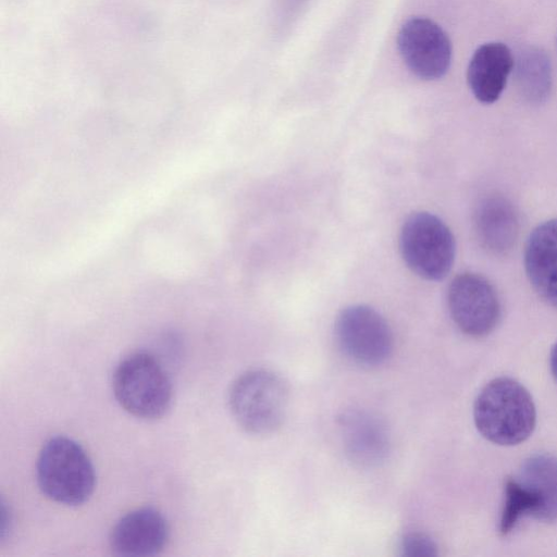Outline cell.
I'll return each instance as SVG.
<instances>
[{
    "mask_svg": "<svg viewBox=\"0 0 557 557\" xmlns=\"http://www.w3.org/2000/svg\"><path fill=\"white\" fill-rule=\"evenodd\" d=\"M288 398V386L280 374L267 369H252L233 382L228 405L233 418L244 431L265 435L283 423Z\"/></svg>",
    "mask_w": 557,
    "mask_h": 557,
    "instance_id": "cell-3",
    "label": "cell"
},
{
    "mask_svg": "<svg viewBox=\"0 0 557 557\" xmlns=\"http://www.w3.org/2000/svg\"><path fill=\"white\" fill-rule=\"evenodd\" d=\"M112 386L121 407L136 418L159 419L172 404L171 380L162 364L147 352L124 358L115 368Z\"/></svg>",
    "mask_w": 557,
    "mask_h": 557,
    "instance_id": "cell-4",
    "label": "cell"
},
{
    "mask_svg": "<svg viewBox=\"0 0 557 557\" xmlns=\"http://www.w3.org/2000/svg\"><path fill=\"white\" fill-rule=\"evenodd\" d=\"M400 555L405 557H433L437 555L435 542L421 532H409L399 541Z\"/></svg>",
    "mask_w": 557,
    "mask_h": 557,
    "instance_id": "cell-17",
    "label": "cell"
},
{
    "mask_svg": "<svg viewBox=\"0 0 557 557\" xmlns=\"http://www.w3.org/2000/svg\"><path fill=\"white\" fill-rule=\"evenodd\" d=\"M169 524L152 507L134 509L123 516L109 536L113 553L121 556H152L163 549L169 540Z\"/></svg>",
    "mask_w": 557,
    "mask_h": 557,
    "instance_id": "cell-10",
    "label": "cell"
},
{
    "mask_svg": "<svg viewBox=\"0 0 557 557\" xmlns=\"http://www.w3.org/2000/svg\"><path fill=\"white\" fill-rule=\"evenodd\" d=\"M478 431L490 442L511 446L533 432L536 411L532 396L518 381L500 376L490 381L473 405Z\"/></svg>",
    "mask_w": 557,
    "mask_h": 557,
    "instance_id": "cell-1",
    "label": "cell"
},
{
    "mask_svg": "<svg viewBox=\"0 0 557 557\" xmlns=\"http://www.w3.org/2000/svg\"><path fill=\"white\" fill-rule=\"evenodd\" d=\"M335 336L342 351L364 367L384 363L393 351V333L388 323L367 305H351L343 309L335 322Z\"/></svg>",
    "mask_w": 557,
    "mask_h": 557,
    "instance_id": "cell-6",
    "label": "cell"
},
{
    "mask_svg": "<svg viewBox=\"0 0 557 557\" xmlns=\"http://www.w3.org/2000/svg\"><path fill=\"white\" fill-rule=\"evenodd\" d=\"M399 250L407 267L428 281H440L450 271L455 239L449 227L430 212H414L404 222Z\"/></svg>",
    "mask_w": 557,
    "mask_h": 557,
    "instance_id": "cell-5",
    "label": "cell"
},
{
    "mask_svg": "<svg viewBox=\"0 0 557 557\" xmlns=\"http://www.w3.org/2000/svg\"><path fill=\"white\" fill-rule=\"evenodd\" d=\"M515 57L503 42L491 41L481 45L472 54L467 81L478 101L491 104L503 94L513 70Z\"/></svg>",
    "mask_w": 557,
    "mask_h": 557,
    "instance_id": "cell-11",
    "label": "cell"
},
{
    "mask_svg": "<svg viewBox=\"0 0 557 557\" xmlns=\"http://www.w3.org/2000/svg\"><path fill=\"white\" fill-rule=\"evenodd\" d=\"M517 86L531 103H542L552 89V65L541 48L527 47L519 51L513 65Z\"/></svg>",
    "mask_w": 557,
    "mask_h": 557,
    "instance_id": "cell-15",
    "label": "cell"
},
{
    "mask_svg": "<svg viewBox=\"0 0 557 557\" xmlns=\"http://www.w3.org/2000/svg\"><path fill=\"white\" fill-rule=\"evenodd\" d=\"M475 227L483 246L494 253L509 250L518 235V215L502 196L484 198L475 212Z\"/></svg>",
    "mask_w": 557,
    "mask_h": 557,
    "instance_id": "cell-13",
    "label": "cell"
},
{
    "mask_svg": "<svg viewBox=\"0 0 557 557\" xmlns=\"http://www.w3.org/2000/svg\"><path fill=\"white\" fill-rule=\"evenodd\" d=\"M447 305L458 329L474 337L490 334L500 318V304L494 287L475 273H461L450 282Z\"/></svg>",
    "mask_w": 557,
    "mask_h": 557,
    "instance_id": "cell-8",
    "label": "cell"
},
{
    "mask_svg": "<svg viewBox=\"0 0 557 557\" xmlns=\"http://www.w3.org/2000/svg\"><path fill=\"white\" fill-rule=\"evenodd\" d=\"M524 267L536 293L557 308V219L542 223L530 234Z\"/></svg>",
    "mask_w": 557,
    "mask_h": 557,
    "instance_id": "cell-12",
    "label": "cell"
},
{
    "mask_svg": "<svg viewBox=\"0 0 557 557\" xmlns=\"http://www.w3.org/2000/svg\"><path fill=\"white\" fill-rule=\"evenodd\" d=\"M550 370L555 379L557 380V343L553 346L549 356Z\"/></svg>",
    "mask_w": 557,
    "mask_h": 557,
    "instance_id": "cell-18",
    "label": "cell"
},
{
    "mask_svg": "<svg viewBox=\"0 0 557 557\" xmlns=\"http://www.w3.org/2000/svg\"><path fill=\"white\" fill-rule=\"evenodd\" d=\"M399 55L408 70L422 81L443 77L451 62V42L446 32L425 16H412L397 34Z\"/></svg>",
    "mask_w": 557,
    "mask_h": 557,
    "instance_id": "cell-7",
    "label": "cell"
},
{
    "mask_svg": "<svg viewBox=\"0 0 557 557\" xmlns=\"http://www.w3.org/2000/svg\"><path fill=\"white\" fill-rule=\"evenodd\" d=\"M344 451L348 460L361 468H373L389 453V434L385 423L372 412L350 409L337 420Z\"/></svg>",
    "mask_w": 557,
    "mask_h": 557,
    "instance_id": "cell-9",
    "label": "cell"
},
{
    "mask_svg": "<svg viewBox=\"0 0 557 557\" xmlns=\"http://www.w3.org/2000/svg\"><path fill=\"white\" fill-rule=\"evenodd\" d=\"M537 499L534 517L543 521L557 519V458L533 455L524 460L517 478Z\"/></svg>",
    "mask_w": 557,
    "mask_h": 557,
    "instance_id": "cell-14",
    "label": "cell"
},
{
    "mask_svg": "<svg viewBox=\"0 0 557 557\" xmlns=\"http://www.w3.org/2000/svg\"><path fill=\"white\" fill-rule=\"evenodd\" d=\"M36 473L41 492L62 505H82L95 490L96 474L90 458L78 443L66 436H54L45 443Z\"/></svg>",
    "mask_w": 557,
    "mask_h": 557,
    "instance_id": "cell-2",
    "label": "cell"
},
{
    "mask_svg": "<svg viewBox=\"0 0 557 557\" xmlns=\"http://www.w3.org/2000/svg\"><path fill=\"white\" fill-rule=\"evenodd\" d=\"M537 509L535 495L517 478H509L505 483V503L499 521V533L507 535L518 520L525 513L533 515Z\"/></svg>",
    "mask_w": 557,
    "mask_h": 557,
    "instance_id": "cell-16",
    "label": "cell"
}]
</instances>
